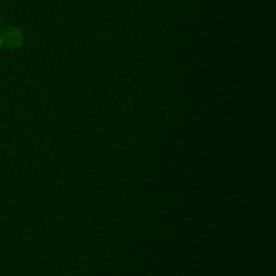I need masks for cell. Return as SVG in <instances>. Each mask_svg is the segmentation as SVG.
<instances>
[{
    "label": "cell",
    "instance_id": "3",
    "mask_svg": "<svg viewBox=\"0 0 276 276\" xmlns=\"http://www.w3.org/2000/svg\"><path fill=\"white\" fill-rule=\"evenodd\" d=\"M0 21H2V19H0Z\"/></svg>",
    "mask_w": 276,
    "mask_h": 276
},
{
    "label": "cell",
    "instance_id": "1",
    "mask_svg": "<svg viewBox=\"0 0 276 276\" xmlns=\"http://www.w3.org/2000/svg\"><path fill=\"white\" fill-rule=\"evenodd\" d=\"M0 39H2L3 44L11 49H19L24 42L22 31L11 25L5 26L0 29Z\"/></svg>",
    "mask_w": 276,
    "mask_h": 276
},
{
    "label": "cell",
    "instance_id": "2",
    "mask_svg": "<svg viewBox=\"0 0 276 276\" xmlns=\"http://www.w3.org/2000/svg\"><path fill=\"white\" fill-rule=\"evenodd\" d=\"M2 45H3V41H2V39H0V49H2Z\"/></svg>",
    "mask_w": 276,
    "mask_h": 276
}]
</instances>
